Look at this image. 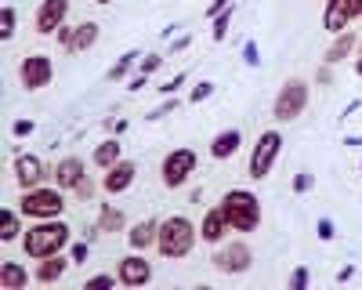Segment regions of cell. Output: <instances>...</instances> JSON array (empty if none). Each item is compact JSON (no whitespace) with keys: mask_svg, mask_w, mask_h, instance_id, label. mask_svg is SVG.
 <instances>
[{"mask_svg":"<svg viewBox=\"0 0 362 290\" xmlns=\"http://www.w3.org/2000/svg\"><path fill=\"white\" fill-rule=\"evenodd\" d=\"M69 243V225L62 218H44L33 228L22 232V247L29 257H51V254H62V247Z\"/></svg>","mask_w":362,"mask_h":290,"instance_id":"6da1fadb","label":"cell"},{"mask_svg":"<svg viewBox=\"0 0 362 290\" xmlns=\"http://www.w3.org/2000/svg\"><path fill=\"white\" fill-rule=\"evenodd\" d=\"M196 247V225L185 214H170L160 221V236H156V250L163 257H189V250Z\"/></svg>","mask_w":362,"mask_h":290,"instance_id":"7a4b0ae2","label":"cell"},{"mask_svg":"<svg viewBox=\"0 0 362 290\" xmlns=\"http://www.w3.org/2000/svg\"><path fill=\"white\" fill-rule=\"evenodd\" d=\"M221 211L235 232H254L261 225V199L250 189H228L221 199Z\"/></svg>","mask_w":362,"mask_h":290,"instance_id":"3957f363","label":"cell"},{"mask_svg":"<svg viewBox=\"0 0 362 290\" xmlns=\"http://www.w3.org/2000/svg\"><path fill=\"white\" fill-rule=\"evenodd\" d=\"M18 211H22V218H33V221H44V218H58L66 211V196H62V189H44V185H37V189H22V203H18Z\"/></svg>","mask_w":362,"mask_h":290,"instance_id":"277c9868","label":"cell"},{"mask_svg":"<svg viewBox=\"0 0 362 290\" xmlns=\"http://www.w3.org/2000/svg\"><path fill=\"white\" fill-rule=\"evenodd\" d=\"M308 80H300V76H290L283 87H279V95H276V102H272V116H276L279 124H290V120H297L300 112H305V105H308Z\"/></svg>","mask_w":362,"mask_h":290,"instance_id":"5b68a950","label":"cell"},{"mask_svg":"<svg viewBox=\"0 0 362 290\" xmlns=\"http://www.w3.org/2000/svg\"><path fill=\"white\" fill-rule=\"evenodd\" d=\"M279 153H283V134H279V131H261L257 141H254V153H250V160H247L250 178H254V182L268 178L272 167H276V160H279Z\"/></svg>","mask_w":362,"mask_h":290,"instance_id":"8992f818","label":"cell"},{"mask_svg":"<svg viewBox=\"0 0 362 290\" xmlns=\"http://www.w3.org/2000/svg\"><path fill=\"white\" fill-rule=\"evenodd\" d=\"M196 167H199V160H196V149H185V145H181V149H170L167 156H163V185L167 189H181L185 185L192 174H196Z\"/></svg>","mask_w":362,"mask_h":290,"instance_id":"52a82bcc","label":"cell"},{"mask_svg":"<svg viewBox=\"0 0 362 290\" xmlns=\"http://www.w3.org/2000/svg\"><path fill=\"white\" fill-rule=\"evenodd\" d=\"M18 80L25 91H40V87H47L54 80V62H51V54H29L22 58V66H18Z\"/></svg>","mask_w":362,"mask_h":290,"instance_id":"ba28073f","label":"cell"},{"mask_svg":"<svg viewBox=\"0 0 362 290\" xmlns=\"http://www.w3.org/2000/svg\"><path fill=\"white\" fill-rule=\"evenodd\" d=\"M214 269L218 272H225V276H239V272H247L250 269V261H254V254H250V247L247 243H225V247H218L214 250Z\"/></svg>","mask_w":362,"mask_h":290,"instance_id":"9c48e42d","label":"cell"},{"mask_svg":"<svg viewBox=\"0 0 362 290\" xmlns=\"http://www.w3.org/2000/svg\"><path fill=\"white\" fill-rule=\"evenodd\" d=\"M98 33H102L98 22H80V25H62L54 37H58V44H62L69 54H80V51H87V47H95Z\"/></svg>","mask_w":362,"mask_h":290,"instance_id":"30bf717a","label":"cell"},{"mask_svg":"<svg viewBox=\"0 0 362 290\" xmlns=\"http://www.w3.org/2000/svg\"><path fill=\"white\" fill-rule=\"evenodd\" d=\"M116 276H119V286H148L153 283V265L141 257V250L127 254V257H119V265H116Z\"/></svg>","mask_w":362,"mask_h":290,"instance_id":"8fae6325","label":"cell"},{"mask_svg":"<svg viewBox=\"0 0 362 290\" xmlns=\"http://www.w3.org/2000/svg\"><path fill=\"white\" fill-rule=\"evenodd\" d=\"M66 15H69V0H44V4L37 8V15H33L37 33H40V37L58 33V29L66 25Z\"/></svg>","mask_w":362,"mask_h":290,"instance_id":"7c38bea8","label":"cell"},{"mask_svg":"<svg viewBox=\"0 0 362 290\" xmlns=\"http://www.w3.org/2000/svg\"><path fill=\"white\" fill-rule=\"evenodd\" d=\"M134 178H138V163L134 160H119V163H112L105 170L102 189H105V196H119V192H127L134 185Z\"/></svg>","mask_w":362,"mask_h":290,"instance_id":"4fadbf2b","label":"cell"},{"mask_svg":"<svg viewBox=\"0 0 362 290\" xmlns=\"http://www.w3.org/2000/svg\"><path fill=\"white\" fill-rule=\"evenodd\" d=\"M44 178H47V167L40 163V156H33V153L15 156V182L22 189H37Z\"/></svg>","mask_w":362,"mask_h":290,"instance_id":"5bb4252c","label":"cell"},{"mask_svg":"<svg viewBox=\"0 0 362 290\" xmlns=\"http://www.w3.org/2000/svg\"><path fill=\"white\" fill-rule=\"evenodd\" d=\"M83 182H87V174H83V160L80 156L58 160V167H54V185L58 189H62V192H76Z\"/></svg>","mask_w":362,"mask_h":290,"instance_id":"9a60e30c","label":"cell"},{"mask_svg":"<svg viewBox=\"0 0 362 290\" xmlns=\"http://www.w3.org/2000/svg\"><path fill=\"white\" fill-rule=\"evenodd\" d=\"M225 228H232L228 218H225V211H221V207H210V211L203 214V225H199V240L210 243V247H221Z\"/></svg>","mask_w":362,"mask_h":290,"instance_id":"2e32d148","label":"cell"},{"mask_svg":"<svg viewBox=\"0 0 362 290\" xmlns=\"http://www.w3.org/2000/svg\"><path fill=\"white\" fill-rule=\"evenodd\" d=\"M351 8H348V0H326V15H322V25H326V33H344V29L351 25Z\"/></svg>","mask_w":362,"mask_h":290,"instance_id":"e0dca14e","label":"cell"},{"mask_svg":"<svg viewBox=\"0 0 362 290\" xmlns=\"http://www.w3.org/2000/svg\"><path fill=\"white\" fill-rule=\"evenodd\" d=\"M239 145H243V134H239L235 127H228V131L214 134V141H210V156H214V160H228V156L239 153Z\"/></svg>","mask_w":362,"mask_h":290,"instance_id":"ac0fdd59","label":"cell"},{"mask_svg":"<svg viewBox=\"0 0 362 290\" xmlns=\"http://www.w3.org/2000/svg\"><path fill=\"white\" fill-rule=\"evenodd\" d=\"M66 269H69V261L62 257V254H51V257H40V265H37V283H44V286H51V283H58L66 276Z\"/></svg>","mask_w":362,"mask_h":290,"instance_id":"d6986e66","label":"cell"},{"mask_svg":"<svg viewBox=\"0 0 362 290\" xmlns=\"http://www.w3.org/2000/svg\"><path fill=\"white\" fill-rule=\"evenodd\" d=\"M156 236H160V221H138L127 232V243L131 250H145V247H156Z\"/></svg>","mask_w":362,"mask_h":290,"instance_id":"ffe728a7","label":"cell"},{"mask_svg":"<svg viewBox=\"0 0 362 290\" xmlns=\"http://www.w3.org/2000/svg\"><path fill=\"white\" fill-rule=\"evenodd\" d=\"M29 279L33 276H29L25 265H18V261H4V265H0V286L4 290H25Z\"/></svg>","mask_w":362,"mask_h":290,"instance_id":"44dd1931","label":"cell"},{"mask_svg":"<svg viewBox=\"0 0 362 290\" xmlns=\"http://www.w3.org/2000/svg\"><path fill=\"white\" fill-rule=\"evenodd\" d=\"M355 47H358V37L351 33V29H344V33H337V40L329 44V51H326V62H329V66H337L341 58H348Z\"/></svg>","mask_w":362,"mask_h":290,"instance_id":"7402d4cb","label":"cell"},{"mask_svg":"<svg viewBox=\"0 0 362 290\" xmlns=\"http://www.w3.org/2000/svg\"><path fill=\"white\" fill-rule=\"evenodd\" d=\"M18 232H22V211L4 207L0 211V243H15Z\"/></svg>","mask_w":362,"mask_h":290,"instance_id":"603a6c76","label":"cell"},{"mask_svg":"<svg viewBox=\"0 0 362 290\" xmlns=\"http://www.w3.org/2000/svg\"><path fill=\"white\" fill-rule=\"evenodd\" d=\"M119 153H124V145H119V138H109V141H102L98 149H95V163H98L102 170H109L112 163H119V160H124Z\"/></svg>","mask_w":362,"mask_h":290,"instance_id":"cb8c5ba5","label":"cell"},{"mask_svg":"<svg viewBox=\"0 0 362 290\" xmlns=\"http://www.w3.org/2000/svg\"><path fill=\"white\" fill-rule=\"evenodd\" d=\"M119 228H124V211L102 203V211H98V232H119Z\"/></svg>","mask_w":362,"mask_h":290,"instance_id":"d4e9b609","label":"cell"},{"mask_svg":"<svg viewBox=\"0 0 362 290\" xmlns=\"http://www.w3.org/2000/svg\"><path fill=\"white\" fill-rule=\"evenodd\" d=\"M134 62H138V51H127V54L119 58V62H116V66H112L105 76H109V80H124V76H127V69H131Z\"/></svg>","mask_w":362,"mask_h":290,"instance_id":"484cf974","label":"cell"},{"mask_svg":"<svg viewBox=\"0 0 362 290\" xmlns=\"http://www.w3.org/2000/svg\"><path fill=\"white\" fill-rule=\"evenodd\" d=\"M228 22H232V8H225L221 15H214V33H210V37H214V44H221L228 37Z\"/></svg>","mask_w":362,"mask_h":290,"instance_id":"4316f807","label":"cell"},{"mask_svg":"<svg viewBox=\"0 0 362 290\" xmlns=\"http://www.w3.org/2000/svg\"><path fill=\"white\" fill-rule=\"evenodd\" d=\"M116 283H119V276H109V272H98V276H90V279H87L83 286H87V290H98V286H109V290H112Z\"/></svg>","mask_w":362,"mask_h":290,"instance_id":"83f0119b","label":"cell"},{"mask_svg":"<svg viewBox=\"0 0 362 290\" xmlns=\"http://www.w3.org/2000/svg\"><path fill=\"white\" fill-rule=\"evenodd\" d=\"M0 22H4V29H0V37H4V40H11V37H15V22H18V18H15V8H11V4L4 8V15H0Z\"/></svg>","mask_w":362,"mask_h":290,"instance_id":"f1b7e54d","label":"cell"},{"mask_svg":"<svg viewBox=\"0 0 362 290\" xmlns=\"http://www.w3.org/2000/svg\"><path fill=\"white\" fill-rule=\"evenodd\" d=\"M210 95H214V83H210V80H199V83L192 87V95H189V102L196 105V102H203V98H210Z\"/></svg>","mask_w":362,"mask_h":290,"instance_id":"f546056e","label":"cell"},{"mask_svg":"<svg viewBox=\"0 0 362 290\" xmlns=\"http://www.w3.org/2000/svg\"><path fill=\"white\" fill-rule=\"evenodd\" d=\"M308 279H312V272L300 265V269H293V276H290V290H305L308 286Z\"/></svg>","mask_w":362,"mask_h":290,"instance_id":"4dcf8cb0","label":"cell"},{"mask_svg":"<svg viewBox=\"0 0 362 290\" xmlns=\"http://www.w3.org/2000/svg\"><path fill=\"white\" fill-rule=\"evenodd\" d=\"M243 62H247V66H261V51H257V44H254V40H247V44H243Z\"/></svg>","mask_w":362,"mask_h":290,"instance_id":"1f68e13d","label":"cell"},{"mask_svg":"<svg viewBox=\"0 0 362 290\" xmlns=\"http://www.w3.org/2000/svg\"><path fill=\"white\" fill-rule=\"evenodd\" d=\"M160 62H163L160 54H145V58H141V66H138V73H145V76H148V73H156Z\"/></svg>","mask_w":362,"mask_h":290,"instance_id":"d6a6232c","label":"cell"},{"mask_svg":"<svg viewBox=\"0 0 362 290\" xmlns=\"http://www.w3.org/2000/svg\"><path fill=\"white\" fill-rule=\"evenodd\" d=\"M315 236L326 243V240H334V221L329 218H319V225H315Z\"/></svg>","mask_w":362,"mask_h":290,"instance_id":"836d02e7","label":"cell"},{"mask_svg":"<svg viewBox=\"0 0 362 290\" xmlns=\"http://www.w3.org/2000/svg\"><path fill=\"white\" fill-rule=\"evenodd\" d=\"M69 261H73V265H83V261H87V243H73Z\"/></svg>","mask_w":362,"mask_h":290,"instance_id":"e575fe53","label":"cell"},{"mask_svg":"<svg viewBox=\"0 0 362 290\" xmlns=\"http://www.w3.org/2000/svg\"><path fill=\"white\" fill-rule=\"evenodd\" d=\"M174 109H177V102H174V98H167V105H160V109L148 112V120H160V116H167V112H174Z\"/></svg>","mask_w":362,"mask_h":290,"instance_id":"d590c367","label":"cell"},{"mask_svg":"<svg viewBox=\"0 0 362 290\" xmlns=\"http://www.w3.org/2000/svg\"><path fill=\"white\" fill-rule=\"evenodd\" d=\"M312 189V174H297L293 178V192H308Z\"/></svg>","mask_w":362,"mask_h":290,"instance_id":"8d00e7d4","label":"cell"},{"mask_svg":"<svg viewBox=\"0 0 362 290\" xmlns=\"http://www.w3.org/2000/svg\"><path fill=\"white\" fill-rule=\"evenodd\" d=\"M181 83H185V73H177L174 80H167V83L160 87V91H163V95H174V91H177V87H181Z\"/></svg>","mask_w":362,"mask_h":290,"instance_id":"74e56055","label":"cell"},{"mask_svg":"<svg viewBox=\"0 0 362 290\" xmlns=\"http://www.w3.org/2000/svg\"><path fill=\"white\" fill-rule=\"evenodd\" d=\"M11 131H15L18 138H25V134H33V120H18V124H15Z\"/></svg>","mask_w":362,"mask_h":290,"instance_id":"f35d334b","label":"cell"},{"mask_svg":"<svg viewBox=\"0 0 362 290\" xmlns=\"http://www.w3.org/2000/svg\"><path fill=\"white\" fill-rule=\"evenodd\" d=\"M225 8H228V0H214V4H210V8H206V15H210V18H214V15H221Z\"/></svg>","mask_w":362,"mask_h":290,"instance_id":"ab89813d","label":"cell"},{"mask_svg":"<svg viewBox=\"0 0 362 290\" xmlns=\"http://www.w3.org/2000/svg\"><path fill=\"white\" fill-rule=\"evenodd\" d=\"M145 87V73H138V76H131V91H141Z\"/></svg>","mask_w":362,"mask_h":290,"instance_id":"60d3db41","label":"cell"},{"mask_svg":"<svg viewBox=\"0 0 362 290\" xmlns=\"http://www.w3.org/2000/svg\"><path fill=\"white\" fill-rule=\"evenodd\" d=\"M348 8H351L355 18H362V0H348Z\"/></svg>","mask_w":362,"mask_h":290,"instance_id":"b9f144b4","label":"cell"},{"mask_svg":"<svg viewBox=\"0 0 362 290\" xmlns=\"http://www.w3.org/2000/svg\"><path fill=\"white\" fill-rule=\"evenodd\" d=\"M355 73H358V76H362V58H358V62H355Z\"/></svg>","mask_w":362,"mask_h":290,"instance_id":"7bdbcfd3","label":"cell"},{"mask_svg":"<svg viewBox=\"0 0 362 290\" xmlns=\"http://www.w3.org/2000/svg\"><path fill=\"white\" fill-rule=\"evenodd\" d=\"M95 4H109V0H95Z\"/></svg>","mask_w":362,"mask_h":290,"instance_id":"ee69618b","label":"cell"}]
</instances>
